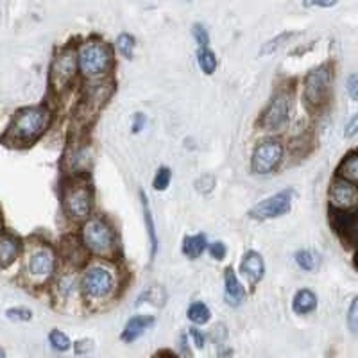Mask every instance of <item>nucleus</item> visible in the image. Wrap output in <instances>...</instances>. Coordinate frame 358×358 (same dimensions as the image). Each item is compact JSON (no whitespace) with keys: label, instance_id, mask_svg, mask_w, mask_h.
Listing matches in <instances>:
<instances>
[{"label":"nucleus","instance_id":"obj_1","mask_svg":"<svg viewBox=\"0 0 358 358\" xmlns=\"http://www.w3.org/2000/svg\"><path fill=\"white\" fill-rule=\"evenodd\" d=\"M50 115L45 108H24L11 120L6 138L17 143L33 142L47 129Z\"/></svg>","mask_w":358,"mask_h":358},{"label":"nucleus","instance_id":"obj_2","mask_svg":"<svg viewBox=\"0 0 358 358\" xmlns=\"http://www.w3.org/2000/svg\"><path fill=\"white\" fill-rule=\"evenodd\" d=\"M113 62L111 50L101 41H88L79 50V66L88 78H95L108 72Z\"/></svg>","mask_w":358,"mask_h":358},{"label":"nucleus","instance_id":"obj_3","mask_svg":"<svg viewBox=\"0 0 358 358\" xmlns=\"http://www.w3.org/2000/svg\"><path fill=\"white\" fill-rule=\"evenodd\" d=\"M83 242L95 255L110 257L115 249V233L104 220L92 219L83 226Z\"/></svg>","mask_w":358,"mask_h":358},{"label":"nucleus","instance_id":"obj_4","mask_svg":"<svg viewBox=\"0 0 358 358\" xmlns=\"http://www.w3.org/2000/svg\"><path fill=\"white\" fill-rule=\"evenodd\" d=\"M331 86V69L330 66H319L306 76L305 81V99L310 106L317 108L324 104Z\"/></svg>","mask_w":358,"mask_h":358},{"label":"nucleus","instance_id":"obj_5","mask_svg":"<svg viewBox=\"0 0 358 358\" xmlns=\"http://www.w3.org/2000/svg\"><path fill=\"white\" fill-rule=\"evenodd\" d=\"M292 190H283L276 196L268 197V199L262 201L257 206L251 208L249 217L257 220H267V219H276V217L285 215L290 212V206H292Z\"/></svg>","mask_w":358,"mask_h":358},{"label":"nucleus","instance_id":"obj_6","mask_svg":"<svg viewBox=\"0 0 358 358\" xmlns=\"http://www.w3.org/2000/svg\"><path fill=\"white\" fill-rule=\"evenodd\" d=\"M283 158V145L278 140H264L257 145L252 155V171L258 174H267L280 165Z\"/></svg>","mask_w":358,"mask_h":358},{"label":"nucleus","instance_id":"obj_7","mask_svg":"<svg viewBox=\"0 0 358 358\" xmlns=\"http://www.w3.org/2000/svg\"><path fill=\"white\" fill-rule=\"evenodd\" d=\"M76 70H78V57H76V54L70 52V50L59 54L54 59L52 69H50V83H52L54 90L63 92L65 88H69L73 76H76Z\"/></svg>","mask_w":358,"mask_h":358},{"label":"nucleus","instance_id":"obj_8","mask_svg":"<svg viewBox=\"0 0 358 358\" xmlns=\"http://www.w3.org/2000/svg\"><path fill=\"white\" fill-rule=\"evenodd\" d=\"M113 274L104 267H92L83 278V289L92 297H106L113 290Z\"/></svg>","mask_w":358,"mask_h":358},{"label":"nucleus","instance_id":"obj_9","mask_svg":"<svg viewBox=\"0 0 358 358\" xmlns=\"http://www.w3.org/2000/svg\"><path fill=\"white\" fill-rule=\"evenodd\" d=\"M63 206L72 219H85L92 208V196H90L88 187L73 185L72 188H69L63 197Z\"/></svg>","mask_w":358,"mask_h":358},{"label":"nucleus","instance_id":"obj_10","mask_svg":"<svg viewBox=\"0 0 358 358\" xmlns=\"http://www.w3.org/2000/svg\"><path fill=\"white\" fill-rule=\"evenodd\" d=\"M290 113V101L287 95H278L273 99V102L268 104L265 110L264 117H262V126L268 127V129H276L281 127L289 120Z\"/></svg>","mask_w":358,"mask_h":358},{"label":"nucleus","instance_id":"obj_11","mask_svg":"<svg viewBox=\"0 0 358 358\" xmlns=\"http://www.w3.org/2000/svg\"><path fill=\"white\" fill-rule=\"evenodd\" d=\"M331 224L341 233V236L355 241V229H357V212L355 208H331Z\"/></svg>","mask_w":358,"mask_h":358},{"label":"nucleus","instance_id":"obj_12","mask_svg":"<svg viewBox=\"0 0 358 358\" xmlns=\"http://www.w3.org/2000/svg\"><path fill=\"white\" fill-rule=\"evenodd\" d=\"M330 199L335 208H355L358 199L357 187L346 179H337L330 188Z\"/></svg>","mask_w":358,"mask_h":358},{"label":"nucleus","instance_id":"obj_13","mask_svg":"<svg viewBox=\"0 0 358 358\" xmlns=\"http://www.w3.org/2000/svg\"><path fill=\"white\" fill-rule=\"evenodd\" d=\"M241 271L251 283H258L264 278L265 264L258 251H248L241 262Z\"/></svg>","mask_w":358,"mask_h":358},{"label":"nucleus","instance_id":"obj_14","mask_svg":"<svg viewBox=\"0 0 358 358\" xmlns=\"http://www.w3.org/2000/svg\"><path fill=\"white\" fill-rule=\"evenodd\" d=\"M224 294H226V303L231 306H238L244 303L245 299V290L242 287V283L236 278L235 271L231 267L226 268V273H224Z\"/></svg>","mask_w":358,"mask_h":358},{"label":"nucleus","instance_id":"obj_15","mask_svg":"<svg viewBox=\"0 0 358 358\" xmlns=\"http://www.w3.org/2000/svg\"><path fill=\"white\" fill-rule=\"evenodd\" d=\"M54 268V255L49 249H40L29 258V273L33 276H49Z\"/></svg>","mask_w":358,"mask_h":358},{"label":"nucleus","instance_id":"obj_16","mask_svg":"<svg viewBox=\"0 0 358 358\" xmlns=\"http://www.w3.org/2000/svg\"><path fill=\"white\" fill-rule=\"evenodd\" d=\"M155 324V317L152 315H134L127 321L126 328L122 331L124 342H134L142 334H145L151 326Z\"/></svg>","mask_w":358,"mask_h":358},{"label":"nucleus","instance_id":"obj_17","mask_svg":"<svg viewBox=\"0 0 358 358\" xmlns=\"http://www.w3.org/2000/svg\"><path fill=\"white\" fill-rule=\"evenodd\" d=\"M20 244L17 238L9 235L0 236V267H9L18 258Z\"/></svg>","mask_w":358,"mask_h":358},{"label":"nucleus","instance_id":"obj_18","mask_svg":"<svg viewBox=\"0 0 358 358\" xmlns=\"http://www.w3.org/2000/svg\"><path fill=\"white\" fill-rule=\"evenodd\" d=\"M292 308L294 312L299 313V315H305V313L313 312V310L317 308V297H315V294L308 289L299 290V292L294 296Z\"/></svg>","mask_w":358,"mask_h":358},{"label":"nucleus","instance_id":"obj_19","mask_svg":"<svg viewBox=\"0 0 358 358\" xmlns=\"http://www.w3.org/2000/svg\"><path fill=\"white\" fill-rule=\"evenodd\" d=\"M337 176L342 179H346L350 183L357 185L358 181V155L355 151H351L348 155V158H344V162L341 163L338 167Z\"/></svg>","mask_w":358,"mask_h":358},{"label":"nucleus","instance_id":"obj_20","mask_svg":"<svg viewBox=\"0 0 358 358\" xmlns=\"http://www.w3.org/2000/svg\"><path fill=\"white\" fill-rule=\"evenodd\" d=\"M206 235L204 233H199V235H192V236H185L183 241V252L185 257L188 258H199L201 255L206 249Z\"/></svg>","mask_w":358,"mask_h":358},{"label":"nucleus","instance_id":"obj_21","mask_svg":"<svg viewBox=\"0 0 358 358\" xmlns=\"http://www.w3.org/2000/svg\"><path fill=\"white\" fill-rule=\"evenodd\" d=\"M142 196V206H143V219H145V226H147V233H149V238H151V258L156 257V252H158V238H156V231H155V219H152L151 208H149V199H147L145 194H140Z\"/></svg>","mask_w":358,"mask_h":358},{"label":"nucleus","instance_id":"obj_22","mask_svg":"<svg viewBox=\"0 0 358 358\" xmlns=\"http://www.w3.org/2000/svg\"><path fill=\"white\" fill-rule=\"evenodd\" d=\"M62 251H63V257H65L66 260H69L72 265H76V260H73V257H78L79 264H83V262L86 260L85 249H83L81 245L78 244V242L73 241V238H69V241L63 242Z\"/></svg>","mask_w":358,"mask_h":358},{"label":"nucleus","instance_id":"obj_23","mask_svg":"<svg viewBox=\"0 0 358 358\" xmlns=\"http://www.w3.org/2000/svg\"><path fill=\"white\" fill-rule=\"evenodd\" d=\"M197 62H199V66L201 70H203L204 73H213L217 69V57L215 54L212 52L210 49H206V47H201L199 52H197Z\"/></svg>","mask_w":358,"mask_h":358},{"label":"nucleus","instance_id":"obj_24","mask_svg":"<svg viewBox=\"0 0 358 358\" xmlns=\"http://www.w3.org/2000/svg\"><path fill=\"white\" fill-rule=\"evenodd\" d=\"M188 319L196 324H204V322L210 321V308H208L204 303L197 301L188 308Z\"/></svg>","mask_w":358,"mask_h":358},{"label":"nucleus","instance_id":"obj_25","mask_svg":"<svg viewBox=\"0 0 358 358\" xmlns=\"http://www.w3.org/2000/svg\"><path fill=\"white\" fill-rule=\"evenodd\" d=\"M296 262L297 265L305 271H313V268H317V257L313 255L312 251H299L296 252Z\"/></svg>","mask_w":358,"mask_h":358},{"label":"nucleus","instance_id":"obj_26","mask_svg":"<svg viewBox=\"0 0 358 358\" xmlns=\"http://www.w3.org/2000/svg\"><path fill=\"white\" fill-rule=\"evenodd\" d=\"M49 341H50V346H52L56 351L70 350V338L66 337V335L63 334V331H59V330L50 331Z\"/></svg>","mask_w":358,"mask_h":358},{"label":"nucleus","instance_id":"obj_27","mask_svg":"<svg viewBox=\"0 0 358 358\" xmlns=\"http://www.w3.org/2000/svg\"><path fill=\"white\" fill-rule=\"evenodd\" d=\"M117 47L118 50L122 52V56L126 57H133V50H134V38L131 34H120L117 40Z\"/></svg>","mask_w":358,"mask_h":358},{"label":"nucleus","instance_id":"obj_28","mask_svg":"<svg viewBox=\"0 0 358 358\" xmlns=\"http://www.w3.org/2000/svg\"><path fill=\"white\" fill-rule=\"evenodd\" d=\"M171 183V171L167 167H162L158 172H156L155 178V188L156 190H165Z\"/></svg>","mask_w":358,"mask_h":358},{"label":"nucleus","instance_id":"obj_29","mask_svg":"<svg viewBox=\"0 0 358 358\" xmlns=\"http://www.w3.org/2000/svg\"><path fill=\"white\" fill-rule=\"evenodd\" d=\"M6 315L11 321H31L33 319V312L29 308H9Z\"/></svg>","mask_w":358,"mask_h":358},{"label":"nucleus","instance_id":"obj_30","mask_svg":"<svg viewBox=\"0 0 358 358\" xmlns=\"http://www.w3.org/2000/svg\"><path fill=\"white\" fill-rule=\"evenodd\" d=\"M192 34H194V38H196V41L201 45V47H206L208 41H210V36H208L206 27H204V25H201V24H196L194 27H192Z\"/></svg>","mask_w":358,"mask_h":358},{"label":"nucleus","instance_id":"obj_31","mask_svg":"<svg viewBox=\"0 0 358 358\" xmlns=\"http://www.w3.org/2000/svg\"><path fill=\"white\" fill-rule=\"evenodd\" d=\"M348 322H350V330L353 334H357L358 330V299L355 297L353 301H351L350 306V313H348Z\"/></svg>","mask_w":358,"mask_h":358},{"label":"nucleus","instance_id":"obj_32","mask_svg":"<svg viewBox=\"0 0 358 358\" xmlns=\"http://www.w3.org/2000/svg\"><path fill=\"white\" fill-rule=\"evenodd\" d=\"M290 36H292V33L281 34V36H278L274 41H268V43H265L264 49H262V54H271V52H274V50H278V47H280V45L283 43L285 40H289Z\"/></svg>","mask_w":358,"mask_h":358},{"label":"nucleus","instance_id":"obj_33","mask_svg":"<svg viewBox=\"0 0 358 358\" xmlns=\"http://www.w3.org/2000/svg\"><path fill=\"white\" fill-rule=\"evenodd\" d=\"M338 0H305L303 6L305 8H313V6H319V8H334Z\"/></svg>","mask_w":358,"mask_h":358},{"label":"nucleus","instance_id":"obj_34","mask_svg":"<svg viewBox=\"0 0 358 358\" xmlns=\"http://www.w3.org/2000/svg\"><path fill=\"white\" fill-rule=\"evenodd\" d=\"M348 92H350L351 99L357 101L358 99V76L357 73H351L350 79H348Z\"/></svg>","mask_w":358,"mask_h":358},{"label":"nucleus","instance_id":"obj_35","mask_svg":"<svg viewBox=\"0 0 358 358\" xmlns=\"http://www.w3.org/2000/svg\"><path fill=\"white\" fill-rule=\"evenodd\" d=\"M210 251H212V257L215 258V260H224V257H226V245H224L222 242H215V244L210 248Z\"/></svg>","mask_w":358,"mask_h":358},{"label":"nucleus","instance_id":"obj_36","mask_svg":"<svg viewBox=\"0 0 358 358\" xmlns=\"http://www.w3.org/2000/svg\"><path fill=\"white\" fill-rule=\"evenodd\" d=\"M190 335H192V337H194V341H196V346L197 348H204V335L201 334L199 330H196V328H192Z\"/></svg>","mask_w":358,"mask_h":358},{"label":"nucleus","instance_id":"obj_37","mask_svg":"<svg viewBox=\"0 0 358 358\" xmlns=\"http://www.w3.org/2000/svg\"><path fill=\"white\" fill-rule=\"evenodd\" d=\"M92 342L90 341H79L78 344H76V351H78V353H85V351H90L92 350Z\"/></svg>","mask_w":358,"mask_h":358},{"label":"nucleus","instance_id":"obj_38","mask_svg":"<svg viewBox=\"0 0 358 358\" xmlns=\"http://www.w3.org/2000/svg\"><path fill=\"white\" fill-rule=\"evenodd\" d=\"M143 126H145V117H143V115H136V117H134L133 131H134V133H138V131L142 129Z\"/></svg>","mask_w":358,"mask_h":358},{"label":"nucleus","instance_id":"obj_39","mask_svg":"<svg viewBox=\"0 0 358 358\" xmlns=\"http://www.w3.org/2000/svg\"><path fill=\"white\" fill-rule=\"evenodd\" d=\"M357 127H358V117H353L351 118L350 126H348V129H346V136H353L355 131H357Z\"/></svg>","mask_w":358,"mask_h":358},{"label":"nucleus","instance_id":"obj_40","mask_svg":"<svg viewBox=\"0 0 358 358\" xmlns=\"http://www.w3.org/2000/svg\"><path fill=\"white\" fill-rule=\"evenodd\" d=\"M0 358H6V353H4V350H2V348H0Z\"/></svg>","mask_w":358,"mask_h":358}]
</instances>
